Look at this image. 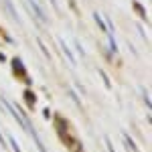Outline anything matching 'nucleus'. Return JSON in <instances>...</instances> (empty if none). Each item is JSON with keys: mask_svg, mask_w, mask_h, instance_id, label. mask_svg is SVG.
Masks as SVG:
<instances>
[{"mask_svg": "<svg viewBox=\"0 0 152 152\" xmlns=\"http://www.w3.org/2000/svg\"><path fill=\"white\" fill-rule=\"evenodd\" d=\"M8 142H10V146L14 148V152H20V148H18V144L14 142V138H8Z\"/></svg>", "mask_w": 152, "mask_h": 152, "instance_id": "obj_5", "label": "nucleus"}, {"mask_svg": "<svg viewBox=\"0 0 152 152\" xmlns=\"http://www.w3.org/2000/svg\"><path fill=\"white\" fill-rule=\"evenodd\" d=\"M110 47H112V51L114 53H118V47H116V41H114V37L110 35Z\"/></svg>", "mask_w": 152, "mask_h": 152, "instance_id": "obj_4", "label": "nucleus"}, {"mask_svg": "<svg viewBox=\"0 0 152 152\" xmlns=\"http://www.w3.org/2000/svg\"><path fill=\"white\" fill-rule=\"evenodd\" d=\"M124 144H126V146H130V150H132V152H138V148L134 146V142H132V138H130L128 134H124Z\"/></svg>", "mask_w": 152, "mask_h": 152, "instance_id": "obj_3", "label": "nucleus"}, {"mask_svg": "<svg viewBox=\"0 0 152 152\" xmlns=\"http://www.w3.org/2000/svg\"><path fill=\"white\" fill-rule=\"evenodd\" d=\"M28 4H31V6H33V10H35L37 18H39V20H43V23H47V18H45V14H43V10H41V8H39V4H35V2H33V0H28Z\"/></svg>", "mask_w": 152, "mask_h": 152, "instance_id": "obj_2", "label": "nucleus"}, {"mask_svg": "<svg viewBox=\"0 0 152 152\" xmlns=\"http://www.w3.org/2000/svg\"><path fill=\"white\" fill-rule=\"evenodd\" d=\"M57 43H59V47H61V51L65 53V57H67V61H69L71 65H77V61H75V57H73V53H71V49L65 45V41L63 39H57Z\"/></svg>", "mask_w": 152, "mask_h": 152, "instance_id": "obj_1", "label": "nucleus"}]
</instances>
